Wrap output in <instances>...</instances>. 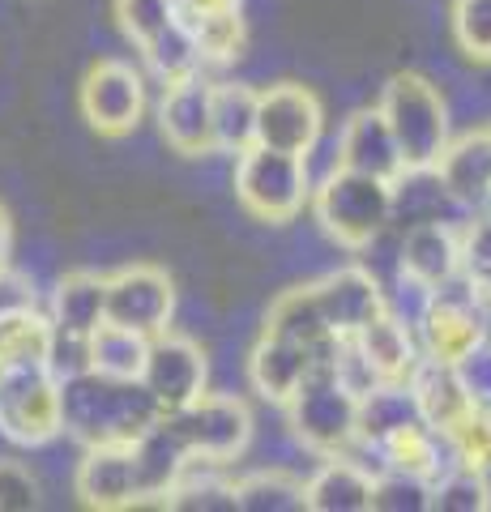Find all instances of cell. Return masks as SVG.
<instances>
[{
    "label": "cell",
    "mask_w": 491,
    "mask_h": 512,
    "mask_svg": "<svg viewBox=\"0 0 491 512\" xmlns=\"http://www.w3.org/2000/svg\"><path fill=\"white\" fill-rule=\"evenodd\" d=\"M432 171L457 210L479 214V205L491 188V128H479V133L449 141Z\"/></svg>",
    "instance_id": "19"
},
{
    "label": "cell",
    "mask_w": 491,
    "mask_h": 512,
    "mask_svg": "<svg viewBox=\"0 0 491 512\" xmlns=\"http://www.w3.org/2000/svg\"><path fill=\"white\" fill-rule=\"evenodd\" d=\"M372 508H380V512H427L432 508V487L415 474L385 470V474H376Z\"/></svg>",
    "instance_id": "35"
},
{
    "label": "cell",
    "mask_w": 491,
    "mask_h": 512,
    "mask_svg": "<svg viewBox=\"0 0 491 512\" xmlns=\"http://www.w3.org/2000/svg\"><path fill=\"white\" fill-rule=\"evenodd\" d=\"M479 214H491V188H487V197H483V205H479Z\"/></svg>",
    "instance_id": "41"
},
{
    "label": "cell",
    "mask_w": 491,
    "mask_h": 512,
    "mask_svg": "<svg viewBox=\"0 0 491 512\" xmlns=\"http://www.w3.org/2000/svg\"><path fill=\"white\" fill-rule=\"evenodd\" d=\"M163 103H158V133L180 158L214 154V82L205 69L163 82Z\"/></svg>",
    "instance_id": "13"
},
{
    "label": "cell",
    "mask_w": 491,
    "mask_h": 512,
    "mask_svg": "<svg viewBox=\"0 0 491 512\" xmlns=\"http://www.w3.org/2000/svg\"><path fill=\"white\" fill-rule=\"evenodd\" d=\"M73 491L86 508H141L146 483L129 444H90L73 474Z\"/></svg>",
    "instance_id": "15"
},
{
    "label": "cell",
    "mask_w": 491,
    "mask_h": 512,
    "mask_svg": "<svg viewBox=\"0 0 491 512\" xmlns=\"http://www.w3.org/2000/svg\"><path fill=\"white\" fill-rule=\"evenodd\" d=\"M13 265V222H9V210L0 205V269Z\"/></svg>",
    "instance_id": "40"
},
{
    "label": "cell",
    "mask_w": 491,
    "mask_h": 512,
    "mask_svg": "<svg viewBox=\"0 0 491 512\" xmlns=\"http://www.w3.org/2000/svg\"><path fill=\"white\" fill-rule=\"evenodd\" d=\"M457 231L445 218H423L410 222L402 244H398V269L406 278L423 282L427 291H440L445 282L457 278V265H462V248H457Z\"/></svg>",
    "instance_id": "18"
},
{
    "label": "cell",
    "mask_w": 491,
    "mask_h": 512,
    "mask_svg": "<svg viewBox=\"0 0 491 512\" xmlns=\"http://www.w3.org/2000/svg\"><path fill=\"white\" fill-rule=\"evenodd\" d=\"M329 350H334V342H329ZM329 350L316 363V372L295 389L291 402L282 406L291 423V436L316 457L346 453L359 440V397L334 376Z\"/></svg>",
    "instance_id": "5"
},
{
    "label": "cell",
    "mask_w": 491,
    "mask_h": 512,
    "mask_svg": "<svg viewBox=\"0 0 491 512\" xmlns=\"http://www.w3.org/2000/svg\"><path fill=\"white\" fill-rule=\"evenodd\" d=\"M39 504V483L30 466L13 457H0V512H26Z\"/></svg>",
    "instance_id": "36"
},
{
    "label": "cell",
    "mask_w": 491,
    "mask_h": 512,
    "mask_svg": "<svg viewBox=\"0 0 491 512\" xmlns=\"http://www.w3.org/2000/svg\"><path fill=\"white\" fill-rule=\"evenodd\" d=\"M312 218L334 244L363 252L372 248L393 222V180L346 167H329L321 180H312Z\"/></svg>",
    "instance_id": "2"
},
{
    "label": "cell",
    "mask_w": 491,
    "mask_h": 512,
    "mask_svg": "<svg viewBox=\"0 0 491 512\" xmlns=\"http://www.w3.org/2000/svg\"><path fill=\"white\" fill-rule=\"evenodd\" d=\"M176 9L184 13V22H193L205 13H240L244 0H176Z\"/></svg>",
    "instance_id": "39"
},
{
    "label": "cell",
    "mask_w": 491,
    "mask_h": 512,
    "mask_svg": "<svg viewBox=\"0 0 491 512\" xmlns=\"http://www.w3.org/2000/svg\"><path fill=\"white\" fill-rule=\"evenodd\" d=\"M376 111L385 116L402 154V171H432L449 146V103L423 73H398L380 90Z\"/></svg>",
    "instance_id": "3"
},
{
    "label": "cell",
    "mask_w": 491,
    "mask_h": 512,
    "mask_svg": "<svg viewBox=\"0 0 491 512\" xmlns=\"http://www.w3.org/2000/svg\"><path fill=\"white\" fill-rule=\"evenodd\" d=\"M193 30V43H197V56L201 64L210 69V64H231L244 56V9L240 13H205V18H193L188 22Z\"/></svg>",
    "instance_id": "32"
},
{
    "label": "cell",
    "mask_w": 491,
    "mask_h": 512,
    "mask_svg": "<svg viewBox=\"0 0 491 512\" xmlns=\"http://www.w3.org/2000/svg\"><path fill=\"white\" fill-rule=\"evenodd\" d=\"M457 248H462L457 274L491 295V214H470V222L457 231Z\"/></svg>",
    "instance_id": "34"
},
{
    "label": "cell",
    "mask_w": 491,
    "mask_h": 512,
    "mask_svg": "<svg viewBox=\"0 0 491 512\" xmlns=\"http://www.w3.org/2000/svg\"><path fill=\"white\" fill-rule=\"evenodd\" d=\"M150 355V338L120 325H103L90 333V372L112 376V380H141V367Z\"/></svg>",
    "instance_id": "28"
},
{
    "label": "cell",
    "mask_w": 491,
    "mask_h": 512,
    "mask_svg": "<svg viewBox=\"0 0 491 512\" xmlns=\"http://www.w3.org/2000/svg\"><path fill=\"white\" fill-rule=\"evenodd\" d=\"M338 158L334 163L346 171H363V175H380V180H398L402 175V154L398 141H393L385 116L376 107L355 111L351 120L342 124L338 133Z\"/></svg>",
    "instance_id": "20"
},
{
    "label": "cell",
    "mask_w": 491,
    "mask_h": 512,
    "mask_svg": "<svg viewBox=\"0 0 491 512\" xmlns=\"http://www.w3.org/2000/svg\"><path fill=\"white\" fill-rule=\"evenodd\" d=\"M312 197V163L287 150L252 146L235 154V201L244 205L248 218L269 222V227H287L304 214Z\"/></svg>",
    "instance_id": "4"
},
{
    "label": "cell",
    "mask_w": 491,
    "mask_h": 512,
    "mask_svg": "<svg viewBox=\"0 0 491 512\" xmlns=\"http://www.w3.org/2000/svg\"><path fill=\"white\" fill-rule=\"evenodd\" d=\"M9 367V355H5V342H0V372H5Z\"/></svg>",
    "instance_id": "42"
},
{
    "label": "cell",
    "mask_w": 491,
    "mask_h": 512,
    "mask_svg": "<svg viewBox=\"0 0 491 512\" xmlns=\"http://www.w3.org/2000/svg\"><path fill=\"white\" fill-rule=\"evenodd\" d=\"M351 338H355V346L363 350V359L372 363V372L380 380H406L410 372H415V363L423 359L419 333L410 329L402 316H393L389 308L376 312L359 333H351Z\"/></svg>",
    "instance_id": "24"
},
{
    "label": "cell",
    "mask_w": 491,
    "mask_h": 512,
    "mask_svg": "<svg viewBox=\"0 0 491 512\" xmlns=\"http://www.w3.org/2000/svg\"><path fill=\"white\" fill-rule=\"evenodd\" d=\"M77 107L99 137H129L146 116V77L129 60L103 56L86 69Z\"/></svg>",
    "instance_id": "10"
},
{
    "label": "cell",
    "mask_w": 491,
    "mask_h": 512,
    "mask_svg": "<svg viewBox=\"0 0 491 512\" xmlns=\"http://www.w3.org/2000/svg\"><path fill=\"white\" fill-rule=\"evenodd\" d=\"M376 478L346 453L321 457V466L304 478V508L312 512H372Z\"/></svg>",
    "instance_id": "23"
},
{
    "label": "cell",
    "mask_w": 491,
    "mask_h": 512,
    "mask_svg": "<svg viewBox=\"0 0 491 512\" xmlns=\"http://www.w3.org/2000/svg\"><path fill=\"white\" fill-rule=\"evenodd\" d=\"M406 384H410V393H415L419 419L427 427H436V431H453L474 406H479L466 393V384H462V376H457L453 363H436L427 355L415 363V372L406 376Z\"/></svg>",
    "instance_id": "22"
},
{
    "label": "cell",
    "mask_w": 491,
    "mask_h": 512,
    "mask_svg": "<svg viewBox=\"0 0 491 512\" xmlns=\"http://www.w3.org/2000/svg\"><path fill=\"white\" fill-rule=\"evenodd\" d=\"M257 141V90L214 82V154H244Z\"/></svg>",
    "instance_id": "25"
},
{
    "label": "cell",
    "mask_w": 491,
    "mask_h": 512,
    "mask_svg": "<svg viewBox=\"0 0 491 512\" xmlns=\"http://www.w3.org/2000/svg\"><path fill=\"white\" fill-rule=\"evenodd\" d=\"M0 436L18 448H43L65 436L60 376L47 367V359L9 363L0 372Z\"/></svg>",
    "instance_id": "6"
},
{
    "label": "cell",
    "mask_w": 491,
    "mask_h": 512,
    "mask_svg": "<svg viewBox=\"0 0 491 512\" xmlns=\"http://www.w3.org/2000/svg\"><path fill=\"white\" fill-rule=\"evenodd\" d=\"M453 367H457V376H462L466 393L474 397V402L491 406V333L474 350H466V355L457 359Z\"/></svg>",
    "instance_id": "38"
},
{
    "label": "cell",
    "mask_w": 491,
    "mask_h": 512,
    "mask_svg": "<svg viewBox=\"0 0 491 512\" xmlns=\"http://www.w3.org/2000/svg\"><path fill=\"white\" fill-rule=\"evenodd\" d=\"M107 286V325H120V329H133V333H154L171 329V312H176V286H171L167 269L158 265H124L116 274L103 278Z\"/></svg>",
    "instance_id": "11"
},
{
    "label": "cell",
    "mask_w": 491,
    "mask_h": 512,
    "mask_svg": "<svg viewBox=\"0 0 491 512\" xmlns=\"http://www.w3.org/2000/svg\"><path fill=\"white\" fill-rule=\"evenodd\" d=\"M167 419L180 431L188 453L197 461H214V466H231L235 457H244L252 440V410L244 397L231 393H201L188 406L171 410Z\"/></svg>",
    "instance_id": "9"
},
{
    "label": "cell",
    "mask_w": 491,
    "mask_h": 512,
    "mask_svg": "<svg viewBox=\"0 0 491 512\" xmlns=\"http://www.w3.org/2000/svg\"><path fill=\"white\" fill-rule=\"evenodd\" d=\"M312 291H316V303H321V316L334 338H351L376 312H385V282L363 265L329 269V274L312 282Z\"/></svg>",
    "instance_id": "16"
},
{
    "label": "cell",
    "mask_w": 491,
    "mask_h": 512,
    "mask_svg": "<svg viewBox=\"0 0 491 512\" xmlns=\"http://www.w3.org/2000/svg\"><path fill=\"white\" fill-rule=\"evenodd\" d=\"M453 39L474 64H491V0H453Z\"/></svg>",
    "instance_id": "33"
},
{
    "label": "cell",
    "mask_w": 491,
    "mask_h": 512,
    "mask_svg": "<svg viewBox=\"0 0 491 512\" xmlns=\"http://www.w3.org/2000/svg\"><path fill=\"white\" fill-rule=\"evenodd\" d=\"M235 508L244 512H299L304 508V478L269 466L235 478Z\"/></svg>",
    "instance_id": "29"
},
{
    "label": "cell",
    "mask_w": 491,
    "mask_h": 512,
    "mask_svg": "<svg viewBox=\"0 0 491 512\" xmlns=\"http://www.w3.org/2000/svg\"><path fill=\"white\" fill-rule=\"evenodd\" d=\"M321 133H325V107L308 86L278 82L269 90H257V146L312 158Z\"/></svg>",
    "instance_id": "12"
},
{
    "label": "cell",
    "mask_w": 491,
    "mask_h": 512,
    "mask_svg": "<svg viewBox=\"0 0 491 512\" xmlns=\"http://www.w3.org/2000/svg\"><path fill=\"white\" fill-rule=\"evenodd\" d=\"M427 487H432L436 512H487L491 508V470L466 466V461L436 474Z\"/></svg>",
    "instance_id": "31"
},
{
    "label": "cell",
    "mask_w": 491,
    "mask_h": 512,
    "mask_svg": "<svg viewBox=\"0 0 491 512\" xmlns=\"http://www.w3.org/2000/svg\"><path fill=\"white\" fill-rule=\"evenodd\" d=\"M60 410H65V436H73L82 448L129 444L163 414L141 380H112L99 372L60 380Z\"/></svg>",
    "instance_id": "1"
},
{
    "label": "cell",
    "mask_w": 491,
    "mask_h": 512,
    "mask_svg": "<svg viewBox=\"0 0 491 512\" xmlns=\"http://www.w3.org/2000/svg\"><path fill=\"white\" fill-rule=\"evenodd\" d=\"M205 380H210V363H205V350L193 338H180L171 329L154 333L146 367H141V384L158 402V410L171 414L188 406L193 397L205 393Z\"/></svg>",
    "instance_id": "14"
},
{
    "label": "cell",
    "mask_w": 491,
    "mask_h": 512,
    "mask_svg": "<svg viewBox=\"0 0 491 512\" xmlns=\"http://www.w3.org/2000/svg\"><path fill=\"white\" fill-rule=\"evenodd\" d=\"M329 342H334V338H329ZM329 342L325 346H304V342L278 338V333H261L257 346H252V355H248V384H252V393H257L261 402L287 406L299 384L316 372V363H321Z\"/></svg>",
    "instance_id": "17"
},
{
    "label": "cell",
    "mask_w": 491,
    "mask_h": 512,
    "mask_svg": "<svg viewBox=\"0 0 491 512\" xmlns=\"http://www.w3.org/2000/svg\"><path fill=\"white\" fill-rule=\"evenodd\" d=\"M43 299H39V286L30 274H22V269L5 265L0 269V320L5 316H22V312H39Z\"/></svg>",
    "instance_id": "37"
},
{
    "label": "cell",
    "mask_w": 491,
    "mask_h": 512,
    "mask_svg": "<svg viewBox=\"0 0 491 512\" xmlns=\"http://www.w3.org/2000/svg\"><path fill=\"white\" fill-rule=\"evenodd\" d=\"M419 350L436 363H457L466 350L479 346L491 333V295L470 286L462 274L432 291L423 320L415 325Z\"/></svg>",
    "instance_id": "8"
},
{
    "label": "cell",
    "mask_w": 491,
    "mask_h": 512,
    "mask_svg": "<svg viewBox=\"0 0 491 512\" xmlns=\"http://www.w3.org/2000/svg\"><path fill=\"white\" fill-rule=\"evenodd\" d=\"M112 13L124 39L137 47L141 60L150 64V73H158L163 82L205 69L193 30H188L184 13L176 9V0H112Z\"/></svg>",
    "instance_id": "7"
},
{
    "label": "cell",
    "mask_w": 491,
    "mask_h": 512,
    "mask_svg": "<svg viewBox=\"0 0 491 512\" xmlns=\"http://www.w3.org/2000/svg\"><path fill=\"white\" fill-rule=\"evenodd\" d=\"M163 508H235V478H227V466L193 457L163 495Z\"/></svg>",
    "instance_id": "30"
},
{
    "label": "cell",
    "mask_w": 491,
    "mask_h": 512,
    "mask_svg": "<svg viewBox=\"0 0 491 512\" xmlns=\"http://www.w3.org/2000/svg\"><path fill=\"white\" fill-rule=\"evenodd\" d=\"M107 286L103 274H90V269H73V274L56 278V286L47 291V320H52V333H65V338H82L90 342V333L103 325L107 312Z\"/></svg>",
    "instance_id": "21"
},
{
    "label": "cell",
    "mask_w": 491,
    "mask_h": 512,
    "mask_svg": "<svg viewBox=\"0 0 491 512\" xmlns=\"http://www.w3.org/2000/svg\"><path fill=\"white\" fill-rule=\"evenodd\" d=\"M410 423H419V406L406 380H385L359 397V440L380 444Z\"/></svg>",
    "instance_id": "27"
},
{
    "label": "cell",
    "mask_w": 491,
    "mask_h": 512,
    "mask_svg": "<svg viewBox=\"0 0 491 512\" xmlns=\"http://www.w3.org/2000/svg\"><path fill=\"white\" fill-rule=\"evenodd\" d=\"M261 333H278V338H291V342H304V346H325L334 338L325 325V316H321L312 282L291 286V291H282L274 303H269Z\"/></svg>",
    "instance_id": "26"
}]
</instances>
